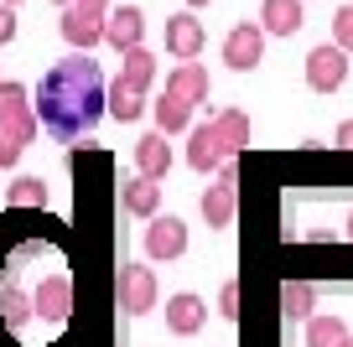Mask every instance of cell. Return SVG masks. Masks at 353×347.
<instances>
[{
    "instance_id": "1",
    "label": "cell",
    "mask_w": 353,
    "mask_h": 347,
    "mask_svg": "<svg viewBox=\"0 0 353 347\" xmlns=\"http://www.w3.org/2000/svg\"><path fill=\"white\" fill-rule=\"evenodd\" d=\"M104 88H110L104 67L88 52H73V57H63V63H52L42 73V83L32 94V109H37V120H42V130L57 145H68V140H83L104 120Z\"/></svg>"
},
{
    "instance_id": "2",
    "label": "cell",
    "mask_w": 353,
    "mask_h": 347,
    "mask_svg": "<svg viewBox=\"0 0 353 347\" xmlns=\"http://www.w3.org/2000/svg\"><path fill=\"white\" fill-rule=\"evenodd\" d=\"M0 125H6V130H16L26 145L37 140L42 120H37V109H32V94H26V83H6V78H0Z\"/></svg>"
},
{
    "instance_id": "3",
    "label": "cell",
    "mask_w": 353,
    "mask_h": 347,
    "mask_svg": "<svg viewBox=\"0 0 353 347\" xmlns=\"http://www.w3.org/2000/svg\"><path fill=\"white\" fill-rule=\"evenodd\" d=\"M114 291H120V306H125L130 316L156 311V301H161V285H156V270H151V264H125Z\"/></svg>"
},
{
    "instance_id": "4",
    "label": "cell",
    "mask_w": 353,
    "mask_h": 347,
    "mask_svg": "<svg viewBox=\"0 0 353 347\" xmlns=\"http://www.w3.org/2000/svg\"><path fill=\"white\" fill-rule=\"evenodd\" d=\"M348 52H343L338 42L332 47H312L307 52V88H317V94H332V88H343V78H348Z\"/></svg>"
},
{
    "instance_id": "5",
    "label": "cell",
    "mask_w": 353,
    "mask_h": 347,
    "mask_svg": "<svg viewBox=\"0 0 353 347\" xmlns=\"http://www.w3.org/2000/svg\"><path fill=\"white\" fill-rule=\"evenodd\" d=\"M260 57H265V32L254 21H239L223 36V63H229V73H250V67H260Z\"/></svg>"
},
{
    "instance_id": "6",
    "label": "cell",
    "mask_w": 353,
    "mask_h": 347,
    "mask_svg": "<svg viewBox=\"0 0 353 347\" xmlns=\"http://www.w3.org/2000/svg\"><path fill=\"white\" fill-rule=\"evenodd\" d=\"M145 254L151 260H182V249H188V223L182 218H166V213H156V218H145Z\"/></svg>"
},
{
    "instance_id": "7",
    "label": "cell",
    "mask_w": 353,
    "mask_h": 347,
    "mask_svg": "<svg viewBox=\"0 0 353 347\" xmlns=\"http://www.w3.org/2000/svg\"><path fill=\"white\" fill-rule=\"evenodd\" d=\"M203 47H208V32H203V21H192V11H182V16L166 21V52H172L176 63L203 57Z\"/></svg>"
},
{
    "instance_id": "8",
    "label": "cell",
    "mask_w": 353,
    "mask_h": 347,
    "mask_svg": "<svg viewBox=\"0 0 353 347\" xmlns=\"http://www.w3.org/2000/svg\"><path fill=\"white\" fill-rule=\"evenodd\" d=\"M32 311L42 316V322H68V316H73V280H68V275H47V280L37 285V295H32Z\"/></svg>"
},
{
    "instance_id": "9",
    "label": "cell",
    "mask_w": 353,
    "mask_h": 347,
    "mask_svg": "<svg viewBox=\"0 0 353 347\" xmlns=\"http://www.w3.org/2000/svg\"><path fill=\"white\" fill-rule=\"evenodd\" d=\"M141 36H145V11L141 6H114V11L104 16V42H110L114 52L141 47Z\"/></svg>"
},
{
    "instance_id": "10",
    "label": "cell",
    "mask_w": 353,
    "mask_h": 347,
    "mask_svg": "<svg viewBox=\"0 0 353 347\" xmlns=\"http://www.w3.org/2000/svg\"><path fill=\"white\" fill-rule=\"evenodd\" d=\"M63 42L88 52L104 42V11H83V6H63Z\"/></svg>"
},
{
    "instance_id": "11",
    "label": "cell",
    "mask_w": 353,
    "mask_h": 347,
    "mask_svg": "<svg viewBox=\"0 0 353 347\" xmlns=\"http://www.w3.org/2000/svg\"><path fill=\"white\" fill-rule=\"evenodd\" d=\"M208 88H213V78H208V67H203L198 57H192V63H176L172 78H166V94L182 98V104H192V109L208 98Z\"/></svg>"
},
{
    "instance_id": "12",
    "label": "cell",
    "mask_w": 353,
    "mask_h": 347,
    "mask_svg": "<svg viewBox=\"0 0 353 347\" xmlns=\"http://www.w3.org/2000/svg\"><path fill=\"white\" fill-rule=\"evenodd\" d=\"M203 322H208V306H203L192 291H182V295H172V301H166V326H172L176 337H198Z\"/></svg>"
},
{
    "instance_id": "13",
    "label": "cell",
    "mask_w": 353,
    "mask_h": 347,
    "mask_svg": "<svg viewBox=\"0 0 353 347\" xmlns=\"http://www.w3.org/2000/svg\"><path fill=\"white\" fill-rule=\"evenodd\" d=\"M213 135H219L223 161L239 156L244 145H250V114H244V109H219V114H213Z\"/></svg>"
},
{
    "instance_id": "14",
    "label": "cell",
    "mask_w": 353,
    "mask_h": 347,
    "mask_svg": "<svg viewBox=\"0 0 353 347\" xmlns=\"http://www.w3.org/2000/svg\"><path fill=\"white\" fill-rule=\"evenodd\" d=\"M260 32L265 36H296L301 32V0H265L260 6Z\"/></svg>"
},
{
    "instance_id": "15",
    "label": "cell",
    "mask_w": 353,
    "mask_h": 347,
    "mask_svg": "<svg viewBox=\"0 0 353 347\" xmlns=\"http://www.w3.org/2000/svg\"><path fill=\"white\" fill-rule=\"evenodd\" d=\"M135 166H141V176H151V182H161V176L172 171V145H166L161 130L135 140Z\"/></svg>"
},
{
    "instance_id": "16",
    "label": "cell",
    "mask_w": 353,
    "mask_h": 347,
    "mask_svg": "<svg viewBox=\"0 0 353 347\" xmlns=\"http://www.w3.org/2000/svg\"><path fill=\"white\" fill-rule=\"evenodd\" d=\"M104 114H114L120 125H135V120L145 114V94H135L130 83L110 78V88H104Z\"/></svg>"
},
{
    "instance_id": "17",
    "label": "cell",
    "mask_w": 353,
    "mask_h": 347,
    "mask_svg": "<svg viewBox=\"0 0 353 347\" xmlns=\"http://www.w3.org/2000/svg\"><path fill=\"white\" fill-rule=\"evenodd\" d=\"M125 63H120V83H130L135 94H151V83H156V57H151V47H130V52H120Z\"/></svg>"
},
{
    "instance_id": "18",
    "label": "cell",
    "mask_w": 353,
    "mask_h": 347,
    "mask_svg": "<svg viewBox=\"0 0 353 347\" xmlns=\"http://www.w3.org/2000/svg\"><path fill=\"white\" fill-rule=\"evenodd\" d=\"M125 213L156 218V213H161V182H151V176H130V182H125Z\"/></svg>"
},
{
    "instance_id": "19",
    "label": "cell",
    "mask_w": 353,
    "mask_h": 347,
    "mask_svg": "<svg viewBox=\"0 0 353 347\" xmlns=\"http://www.w3.org/2000/svg\"><path fill=\"white\" fill-rule=\"evenodd\" d=\"M219 161H223V151H219V135H213V120H208V125H192L188 166H192V171H213Z\"/></svg>"
},
{
    "instance_id": "20",
    "label": "cell",
    "mask_w": 353,
    "mask_h": 347,
    "mask_svg": "<svg viewBox=\"0 0 353 347\" xmlns=\"http://www.w3.org/2000/svg\"><path fill=\"white\" fill-rule=\"evenodd\" d=\"M234 213H239V197H234V187L213 182L208 192H203V218H208V228H234Z\"/></svg>"
},
{
    "instance_id": "21",
    "label": "cell",
    "mask_w": 353,
    "mask_h": 347,
    "mask_svg": "<svg viewBox=\"0 0 353 347\" xmlns=\"http://www.w3.org/2000/svg\"><path fill=\"white\" fill-rule=\"evenodd\" d=\"M151 109H156V130H161V135H182V130H192V104H182V98L161 94Z\"/></svg>"
},
{
    "instance_id": "22",
    "label": "cell",
    "mask_w": 353,
    "mask_h": 347,
    "mask_svg": "<svg viewBox=\"0 0 353 347\" xmlns=\"http://www.w3.org/2000/svg\"><path fill=\"white\" fill-rule=\"evenodd\" d=\"M312 311H317V291H312L307 280H286V285H281V316L307 322Z\"/></svg>"
},
{
    "instance_id": "23",
    "label": "cell",
    "mask_w": 353,
    "mask_h": 347,
    "mask_svg": "<svg viewBox=\"0 0 353 347\" xmlns=\"http://www.w3.org/2000/svg\"><path fill=\"white\" fill-rule=\"evenodd\" d=\"M348 326L338 316H307V347H343Z\"/></svg>"
},
{
    "instance_id": "24",
    "label": "cell",
    "mask_w": 353,
    "mask_h": 347,
    "mask_svg": "<svg viewBox=\"0 0 353 347\" xmlns=\"http://www.w3.org/2000/svg\"><path fill=\"white\" fill-rule=\"evenodd\" d=\"M6 202L11 207H47V187L37 182V176H16V182L6 187Z\"/></svg>"
},
{
    "instance_id": "25",
    "label": "cell",
    "mask_w": 353,
    "mask_h": 347,
    "mask_svg": "<svg viewBox=\"0 0 353 347\" xmlns=\"http://www.w3.org/2000/svg\"><path fill=\"white\" fill-rule=\"evenodd\" d=\"M0 306H6V322H11V326H26V311H32V306H26V291H21V285H6Z\"/></svg>"
},
{
    "instance_id": "26",
    "label": "cell",
    "mask_w": 353,
    "mask_h": 347,
    "mask_svg": "<svg viewBox=\"0 0 353 347\" xmlns=\"http://www.w3.org/2000/svg\"><path fill=\"white\" fill-rule=\"evenodd\" d=\"M219 311L229 316V322H239V316H244V291H239V280H229V285L219 291Z\"/></svg>"
},
{
    "instance_id": "27",
    "label": "cell",
    "mask_w": 353,
    "mask_h": 347,
    "mask_svg": "<svg viewBox=\"0 0 353 347\" xmlns=\"http://www.w3.org/2000/svg\"><path fill=\"white\" fill-rule=\"evenodd\" d=\"M332 42H338L343 52H353V6H343V11L332 16Z\"/></svg>"
},
{
    "instance_id": "28",
    "label": "cell",
    "mask_w": 353,
    "mask_h": 347,
    "mask_svg": "<svg viewBox=\"0 0 353 347\" xmlns=\"http://www.w3.org/2000/svg\"><path fill=\"white\" fill-rule=\"evenodd\" d=\"M21 135H16V130H6V125H0V166H16V161H21Z\"/></svg>"
},
{
    "instance_id": "29",
    "label": "cell",
    "mask_w": 353,
    "mask_h": 347,
    "mask_svg": "<svg viewBox=\"0 0 353 347\" xmlns=\"http://www.w3.org/2000/svg\"><path fill=\"white\" fill-rule=\"evenodd\" d=\"M213 176H219L223 187H239V156H229V161H219V166H213Z\"/></svg>"
},
{
    "instance_id": "30",
    "label": "cell",
    "mask_w": 353,
    "mask_h": 347,
    "mask_svg": "<svg viewBox=\"0 0 353 347\" xmlns=\"http://www.w3.org/2000/svg\"><path fill=\"white\" fill-rule=\"evenodd\" d=\"M16 36V6H6V0H0V47L11 42Z\"/></svg>"
},
{
    "instance_id": "31",
    "label": "cell",
    "mask_w": 353,
    "mask_h": 347,
    "mask_svg": "<svg viewBox=\"0 0 353 347\" xmlns=\"http://www.w3.org/2000/svg\"><path fill=\"white\" fill-rule=\"evenodd\" d=\"M338 145H343V151H353V120L338 125Z\"/></svg>"
},
{
    "instance_id": "32",
    "label": "cell",
    "mask_w": 353,
    "mask_h": 347,
    "mask_svg": "<svg viewBox=\"0 0 353 347\" xmlns=\"http://www.w3.org/2000/svg\"><path fill=\"white\" fill-rule=\"evenodd\" d=\"M73 6H83V11H110V0H73Z\"/></svg>"
},
{
    "instance_id": "33",
    "label": "cell",
    "mask_w": 353,
    "mask_h": 347,
    "mask_svg": "<svg viewBox=\"0 0 353 347\" xmlns=\"http://www.w3.org/2000/svg\"><path fill=\"white\" fill-rule=\"evenodd\" d=\"M188 6H192V11H198V6H208V0H188Z\"/></svg>"
},
{
    "instance_id": "34",
    "label": "cell",
    "mask_w": 353,
    "mask_h": 347,
    "mask_svg": "<svg viewBox=\"0 0 353 347\" xmlns=\"http://www.w3.org/2000/svg\"><path fill=\"white\" fill-rule=\"evenodd\" d=\"M348 239H353V213H348Z\"/></svg>"
},
{
    "instance_id": "35",
    "label": "cell",
    "mask_w": 353,
    "mask_h": 347,
    "mask_svg": "<svg viewBox=\"0 0 353 347\" xmlns=\"http://www.w3.org/2000/svg\"><path fill=\"white\" fill-rule=\"evenodd\" d=\"M343 347H353V337H343Z\"/></svg>"
},
{
    "instance_id": "36",
    "label": "cell",
    "mask_w": 353,
    "mask_h": 347,
    "mask_svg": "<svg viewBox=\"0 0 353 347\" xmlns=\"http://www.w3.org/2000/svg\"><path fill=\"white\" fill-rule=\"evenodd\" d=\"M57 6H73V0H57Z\"/></svg>"
},
{
    "instance_id": "37",
    "label": "cell",
    "mask_w": 353,
    "mask_h": 347,
    "mask_svg": "<svg viewBox=\"0 0 353 347\" xmlns=\"http://www.w3.org/2000/svg\"><path fill=\"white\" fill-rule=\"evenodd\" d=\"M6 6H16V0H6Z\"/></svg>"
}]
</instances>
